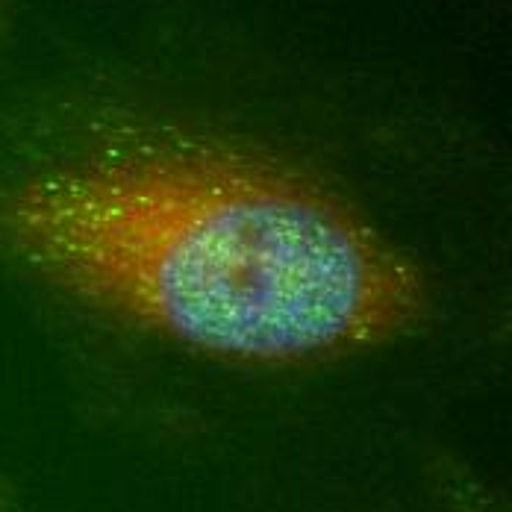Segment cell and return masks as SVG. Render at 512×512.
Segmentation results:
<instances>
[{
	"mask_svg": "<svg viewBox=\"0 0 512 512\" xmlns=\"http://www.w3.org/2000/svg\"><path fill=\"white\" fill-rule=\"evenodd\" d=\"M0 224L56 286L215 357H330L424 309L410 259L336 195L186 136H118L39 171Z\"/></svg>",
	"mask_w": 512,
	"mask_h": 512,
	"instance_id": "cell-1",
	"label": "cell"
}]
</instances>
